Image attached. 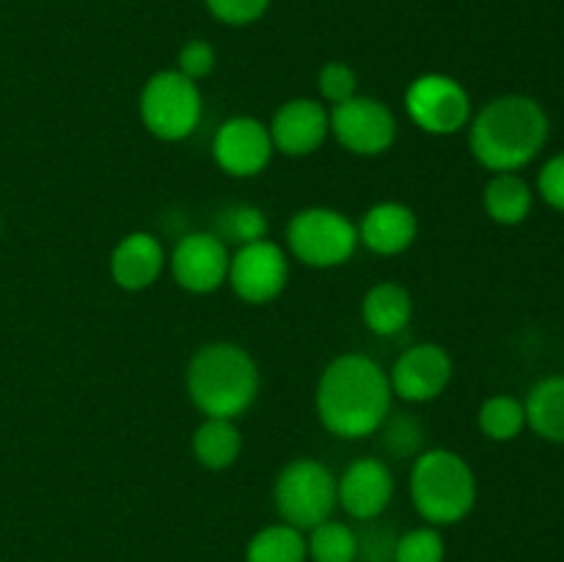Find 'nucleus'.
Wrapping results in <instances>:
<instances>
[{
    "instance_id": "1",
    "label": "nucleus",
    "mask_w": 564,
    "mask_h": 562,
    "mask_svg": "<svg viewBox=\"0 0 564 562\" xmlns=\"http://www.w3.org/2000/svg\"><path fill=\"white\" fill-rule=\"evenodd\" d=\"M389 372L364 353H341L319 372L314 411L330 435L361 441L378 435L391 413Z\"/></svg>"
},
{
    "instance_id": "2",
    "label": "nucleus",
    "mask_w": 564,
    "mask_h": 562,
    "mask_svg": "<svg viewBox=\"0 0 564 562\" xmlns=\"http://www.w3.org/2000/svg\"><path fill=\"white\" fill-rule=\"evenodd\" d=\"M549 114L527 94H501L468 121V149L490 174L521 171L549 141Z\"/></svg>"
},
{
    "instance_id": "3",
    "label": "nucleus",
    "mask_w": 564,
    "mask_h": 562,
    "mask_svg": "<svg viewBox=\"0 0 564 562\" xmlns=\"http://www.w3.org/2000/svg\"><path fill=\"white\" fill-rule=\"evenodd\" d=\"M262 389L259 364L237 342H207L191 356L185 391L209 419H240L251 411Z\"/></svg>"
},
{
    "instance_id": "4",
    "label": "nucleus",
    "mask_w": 564,
    "mask_h": 562,
    "mask_svg": "<svg viewBox=\"0 0 564 562\" xmlns=\"http://www.w3.org/2000/svg\"><path fill=\"white\" fill-rule=\"evenodd\" d=\"M411 501L430 527H452L471 516L477 505V474L455 450L435 446L413 457Z\"/></svg>"
},
{
    "instance_id": "5",
    "label": "nucleus",
    "mask_w": 564,
    "mask_h": 562,
    "mask_svg": "<svg viewBox=\"0 0 564 562\" xmlns=\"http://www.w3.org/2000/svg\"><path fill=\"white\" fill-rule=\"evenodd\" d=\"M138 116L158 141H185L198 130L204 116L198 83L176 69L154 72L138 94Z\"/></svg>"
},
{
    "instance_id": "6",
    "label": "nucleus",
    "mask_w": 564,
    "mask_h": 562,
    "mask_svg": "<svg viewBox=\"0 0 564 562\" xmlns=\"http://www.w3.org/2000/svg\"><path fill=\"white\" fill-rule=\"evenodd\" d=\"M273 505L281 521L308 532L339 507L334 472L317 457H295L275 477Z\"/></svg>"
},
{
    "instance_id": "7",
    "label": "nucleus",
    "mask_w": 564,
    "mask_h": 562,
    "mask_svg": "<svg viewBox=\"0 0 564 562\" xmlns=\"http://www.w3.org/2000/svg\"><path fill=\"white\" fill-rule=\"evenodd\" d=\"M356 248V224L334 207H303L286 224V251L306 268H339L350 262Z\"/></svg>"
},
{
    "instance_id": "8",
    "label": "nucleus",
    "mask_w": 564,
    "mask_h": 562,
    "mask_svg": "<svg viewBox=\"0 0 564 562\" xmlns=\"http://www.w3.org/2000/svg\"><path fill=\"white\" fill-rule=\"evenodd\" d=\"M402 105L413 127L435 138L457 136L466 130L474 116L471 94L466 91V86L457 77L441 72H427L411 80Z\"/></svg>"
},
{
    "instance_id": "9",
    "label": "nucleus",
    "mask_w": 564,
    "mask_h": 562,
    "mask_svg": "<svg viewBox=\"0 0 564 562\" xmlns=\"http://www.w3.org/2000/svg\"><path fill=\"white\" fill-rule=\"evenodd\" d=\"M290 281V257L270 237L237 246L229 257L226 284L248 306H264L286 290Z\"/></svg>"
},
{
    "instance_id": "10",
    "label": "nucleus",
    "mask_w": 564,
    "mask_h": 562,
    "mask_svg": "<svg viewBox=\"0 0 564 562\" xmlns=\"http://www.w3.org/2000/svg\"><path fill=\"white\" fill-rule=\"evenodd\" d=\"M330 136L358 158L386 154L397 141V116L378 97L356 94L347 102L328 108Z\"/></svg>"
},
{
    "instance_id": "11",
    "label": "nucleus",
    "mask_w": 564,
    "mask_h": 562,
    "mask_svg": "<svg viewBox=\"0 0 564 562\" xmlns=\"http://www.w3.org/2000/svg\"><path fill=\"white\" fill-rule=\"evenodd\" d=\"M273 138H270L268 121L257 116H231L220 121L213 138V158L224 174L237 180H251L262 174L273 160Z\"/></svg>"
},
{
    "instance_id": "12",
    "label": "nucleus",
    "mask_w": 564,
    "mask_h": 562,
    "mask_svg": "<svg viewBox=\"0 0 564 562\" xmlns=\"http://www.w3.org/2000/svg\"><path fill=\"white\" fill-rule=\"evenodd\" d=\"M452 375H455V361L449 350L435 342H419L397 356L389 372L391 395L411 406L433 402L452 383Z\"/></svg>"
},
{
    "instance_id": "13",
    "label": "nucleus",
    "mask_w": 564,
    "mask_h": 562,
    "mask_svg": "<svg viewBox=\"0 0 564 562\" xmlns=\"http://www.w3.org/2000/svg\"><path fill=\"white\" fill-rule=\"evenodd\" d=\"M229 257V246L215 231H187L171 251V275L191 295H209L226 284Z\"/></svg>"
},
{
    "instance_id": "14",
    "label": "nucleus",
    "mask_w": 564,
    "mask_h": 562,
    "mask_svg": "<svg viewBox=\"0 0 564 562\" xmlns=\"http://www.w3.org/2000/svg\"><path fill=\"white\" fill-rule=\"evenodd\" d=\"M339 507L356 521H375L394 499V474L383 457H358L336 477Z\"/></svg>"
},
{
    "instance_id": "15",
    "label": "nucleus",
    "mask_w": 564,
    "mask_h": 562,
    "mask_svg": "<svg viewBox=\"0 0 564 562\" xmlns=\"http://www.w3.org/2000/svg\"><path fill=\"white\" fill-rule=\"evenodd\" d=\"M275 152L286 158H308L330 136V116L325 102L312 97H292L268 121Z\"/></svg>"
},
{
    "instance_id": "16",
    "label": "nucleus",
    "mask_w": 564,
    "mask_h": 562,
    "mask_svg": "<svg viewBox=\"0 0 564 562\" xmlns=\"http://www.w3.org/2000/svg\"><path fill=\"white\" fill-rule=\"evenodd\" d=\"M169 257L160 237L149 231H130L113 246L108 259L110 279L124 292H143L163 275Z\"/></svg>"
},
{
    "instance_id": "17",
    "label": "nucleus",
    "mask_w": 564,
    "mask_h": 562,
    "mask_svg": "<svg viewBox=\"0 0 564 562\" xmlns=\"http://www.w3.org/2000/svg\"><path fill=\"white\" fill-rule=\"evenodd\" d=\"M358 246L378 257H400L416 242L419 215L402 202H378L356 224Z\"/></svg>"
},
{
    "instance_id": "18",
    "label": "nucleus",
    "mask_w": 564,
    "mask_h": 562,
    "mask_svg": "<svg viewBox=\"0 0 564 562\" xmlns=\"http://www.w3.org/2000/svg\"><path fill=\"white\" fill-rule=\"evenodd\" d=\"M413 295L397 281H378L361 298V320L375 336H397L411 325Z\"/></svg>"
},
{
    "instance_id": "19",
    "label": "nucleus",
    "mask_w": 564,
    "mask_h": 562,
    "mask_svg": "<svg viewBox=\"0 0 564 562\" xmlns=\"http://www.w3.org/2000/svg\"><path fill=\"white\" fill-rule=\"evenodd\" d=\"M534 204V191L518 171L490 174L482 191V207L488 218L499 226H518L529 218Z\"/></svg>"
},
{
    "instance_id": "20",
    "label": "nucleus",
    "mask_w": 564,
    "mask_h": 562,
    "mask_svg": "<svg viewBox=\"0 0 564 562\" xmlns=\"http://www.w3.org/2000/svg\"><path fill=\"white\" fill-rule=\"evenodd\" d=\"M191 450L198 466L209 468V472H224V468L235 466L240 457L242 433L235 419L204 417V422L193 430Z\"/></svg>"
},
{
    "instance_id": "21",
    "label": "nucleus",
    "mask_w": 564,
    "mask_h": 562,
    "mask_svg": "<svg viewBox=\"0 0 564 562\" xmlns=\"http://www.w3.org/2000/svg\"><path fill=\"white\" fill-rule=\"evenodd\" d=\"M523 408H527V428L538 439L564 444V375H551L534 383L523 400Z\"/></svg>"
},
{
    "instance_id": "22",
    "label": "nucleus",
    "mask_w": 564,
    "mask_h": 562,
    "mask_svg": "<svg viewBox=\"0 0 564 562\" xmlns=\"http://www.w3.org/2000/svg\"><path fill=\"white\" fill-rule=\"evenodd\" d=\"M246 562H308L306 534L284 521L270 523L248 540Z\"/></svg>"
},
{
    "instance_id": "23",
    "label": "nucleus",
    "mask_w": 564,
    "mask_h": 562,
    "mask_svg": "<svg viewBox=\"0 0 564 562\" xmlns=\"http://www.w3.org/2000/svg\"><path fill=\"white\" fill-rule=\"evenodd\" d=\"M477 422L485 439L507 444V441H516L527 430V408L518 397L494 395L482 402Z\"/></svg>"
},
{
    "instance_id": "24",
    "label": "nucleus",
    "mask_w": 564,
    "mask_h": 562,
    "mask_svg": "<svg viewBox=\"0 0 564 562\" xmlns=\"http://www.w3.org/2000/svg\"><path fill=\"white\" fill-rule=\"evenodd\" d=\"M215 235L226 242V246H246V242L264 240L270 235V220L268 213L257 204L237 202L229 207L220 209L215 215Z\"/></svg>"
},
{
    "instance_id": "25",
    "label": "nucleus",
    "mask_w": 564,
    "mask_h": 562,
    "mask_svg": "<svg viewBox=\"0 0 564 562\" xmlns=\"http://www.w3.org/2000/svg\"><path fill=\"white\" fill-rule=\"evenodd\" d=\"M306 549L312 562H356L358 534L345 521L328 518V521L308 529Z\"/></svg>"
},
{
    "instance_id": "26",
    "label": "nucleus",
    "mask_w": 564,
    "mask_h": 562,
    "mask_svg": "<svg viewBox=\"0 0 564 562\" xmlns=\"http://www.w3.org/2000/svg\"><path fill=\"white\" fill-rule=\"evenodd\" d=\"M378 433L380 446L394 461H405V457H416L419 452H424V424L413 413L391 411L386 422L380 424Z\"/></svg>"
},
{
    "instance_id": "27",
    "label": "nucleus",
    "mask_w": 564,
    "mask_h": 562,
    "mask_svg": "<svg viewBox=\"0 0 564 562\" xmlns=\"http://www.w3.org/2000/svg\"><path fill=\"white\" fill-rule=\"evenodd\" d=\"M446 543L438 527H416L397 534L394 562H444Z\"/></svg>"
},
{
    "instance_id": "28",
    "label": "nucleus",
    "mask_w": 564,
    "mask_h": 562,
    "mask_svg": "<svg viewBox=\"0 0 564 562\" xmlns=\"http://www.w3.org/2000/svg\"><path fill=\"white\" fill-rule=\"evenodd\" d=\"M317 91H319V102H328L330 108L339 102H347V99L358 94L356 69L341 64V61H330V64H325L323 69H319Z\"/></svg>"
},
{
    "instance_id": "29",
    "label": "nucleus",
    "mask_w": 564,
    "mask_h": 562,
    "mask_svg": "<svg viewBox=\"0 0 564 562\" xmlns=\"http://www.w3.org/2000/svg\"><path fill=\"white\" fill-rule=\"evenodd\" d=\"M367 527L361 529L358 534V556L356 562H394V545H397V534L391 532L389 527L375 521H364Z\"/></svg>"
},
{
    "instance_id": "30",
    "label": "nucleus",
    "mask_w": 564,
    "mask_h": 562,
    "mask_svg": "<svg viewBox=\"0 0 564 562\" xmlns=\"http://www.w3.org/2000/svg\"><path fill=\"white\" fill-rule=\"evenodd\" d=\"M215 69V47L204 39H191L187 44H182L180 58H176V72H182L185 77H191L193 83L204 80V77L213 75Z\"/></svg>"
},
{
    "instance_id": "31",
    "label": "nucleus",
    "mask_w": 564,
    "mask_h": 562,
    "mask_svg": "<svg viewBox=\"0 0 564 562\" xmlns=\"http://www.w3.org/2000/svg\"><path fill=\"white\" fill-rule=\"evenodd\" d=\"M270 0H207V9L215 20L226 25H251L268 11Z\"/></svg>"
},
{
    "instance_id": "32",
    "label": "nucleus",
    "mask_w": 564,
    "mask_h": 562,
    "mask_svg": "<svg viewBox=\"0 0 564 562\" xmlns=\"http://www.w3.org/2000/svg\"><path fill=\"white\" fill-rule=\"evenodd\" d=\"M538 193L551 209L564 213V152L543 163L538 174Z\"/></svg>"
},
{
    "instance_id": "33",
    "label": "nucleus",
    "mask_w": 564,
    "mask_h": 562,
    "mask_svg": "<svg viewBox=\"0 0 564 562\" xmlns=\"http://www.w3.org/2000/svg\"><path fill=\"white\" fill-rule=\"evenodd\" d=\"M0 229H3V218H0Z\"/></svg>"
}]
</instances>
